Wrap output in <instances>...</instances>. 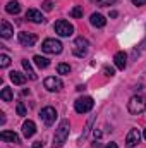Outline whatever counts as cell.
Masks as SVG:
<instances>
[{"label":"cell","mask_w":146,"mask_h":148,"mask_svg":"<svg viewBox=\"0 0 146 148\" xmlns=\"http://www.w3.org/2000/svg\"><path fill=\"white\" fill-rule=\"evenodd\" d=\"M35 133H36V124L33 121H26L23 124V134H24V138H31Z\"/></svg>","instance_id":"4fadbf2b"},{"label":"cell","mask_w":146,"mask_h":148,"mask_svg":"<svg viewBox=\"0 0 146 148\" xmlns=\"http://www.w3.org/2000/svg\"><path fill=\"white\" fill-rule=\"evenodd\" d=\"M33 60H35V64H36L40 69H46V67L50 66V60H48L46 57H41V55H35Z\"/></svg>","instance_id":"d6986e66"},{"label":"cell","mask_w":146,"mask_h":148,"mask_svg":"<svg viewBox=\"0 0 146 148\" xmlns=\"http://www.w3.org/2000/svg\"><path fill=\"white\" fill-rule=\"evenodd\" d=\"M113 62H115V67L117 69L124 71L126 66H127V55H126V52H117L113 55Z\"/></svg>","instance_id":"8fae6325"},{"label":"cell","mask_w":146,"mask_h":148,"mask_svg":"<svg viewBox=\"0 0 146 148\" xmlns=\"http://www.w3.org/2000/svg\"><path fill=\"white\" fill-rule=\"evenodd\" d=\"M9 64H10V57L2 53L0 55V67H9Z\"/></svg>","instance_id":"603a6c76"},{"label":"cell","mask_w":146,"mask_h":148,"mask_svg":"<svg viewBox=\"0 0 146 148\" xmlns=\"http://www.w3.org/2000/svg\"><path fill=\"white\" fill-rule=\"evenodd\" d=\"M96 2V5H100V7H107V5H113L117 0H95Z\"/></svg>","instance_id":"d4e9b609"},{"label":"cell","mask_w":146,"mask_h":148,"mask_svg":"<svg viewBox=\"0 0 146 148\" xmlns=\"http://www.w3.org/2000/svg\"><path fill=\"white\" fill-rule=\"evenodd\" d=\"M41 50L45 52V53H60L62 52V43L59 41V40H55V38H46L43 43H41Z\"/></svg>","instance_id":"7a4b0ae2"},{"label":"cell","mask_w":146,"mask_h":148,"mask_svg":"<svg viewBox=\"0 0 146 148\" xmlns=\"http://www.w3.org/2000/svg\"><path fill=\"white\" fill-rule=\"evenodd\" d=\"M132 3L136 7H141V5H146V0H132Z\"/></svg>","instance_id":"f1b7e54d"},{"label":"cell","mask_w":146,"mask_h":148,"mask_svg":"<svg viewBox=\"0 0 146 148\" xmlns=\"http://www.w3.org/2000/svg\"><path fill=\"white\" fill-rule=\"evenodd\" d=\"M17 40H19V43L21 45H24V47H33L35 43H36V35H33V33H26V31H21L19 35H17Z\"/></svg>","instance_id":"9c48e42d"},{"label":"cell","mask_w":146,"mask_h":148,"mask_svg":"<svg viewBox=\"0 0 146 148\" xmlns=\"http://www.w3.org/2000/svg\"><path fill=\"white\" fill-rule=\"evenodd\" d=\"M145 107H146V102L141 95L132 97L129 100V103H127V110L131 112V114H141V112L145 110Z\"/></svg>","instance_id":"277c9868"},{"label":"cell","mask_w":146,"mask_h":148,"mask_svg":"<svg viewBox=\"0 0 146 148\" xmlns=\"http://www.w3.org/2000/svg\"><path fill=\"white\" fill-rule=\"evenodd\" d=\"M117 16H119L117 10H112V12H110V17H117Z\"/></svg>","instance_id":"836d02e7"},{"label":"cell","mask_w":146,"mask_h":148,"mask_svg":"<svg viewBox=\"0 0 146 148\" xmlns=\"http://www.w3.org/2000/svg\"><path fill=\"white\" fill-rule=\"evenodd\" d=\"M93 105H95V102H93L91 97H81V98H77V100L74 102V109H76L77 114H86V112H89L93 109Z\"/></svg>","instance_id":"3957f363"},{"label":"cell","mask_w":146,"mask_h":148,"mask_svg":"<svg viewBox=\"0 0 146 148\" xmlns=\"http://www.w3.org/2000/svg\"><path fill=\"white\" fill-rule=\"evenodd\" d=\"M26 79H28V76L26 74H21V73H17V71H12L10 73V81L14 83V84H24L26 83Z\"/></svg>","instance_id":"2e32d148"},{"label":"cell","mask_w":146,"mask_h":148,"mask_svg":"<svg viewBox=\"0 0 146 148\" xmlns=\"http://www.w3.org/2000/svg\"><path fill=\"white\" fill-rule=\"evenodd\" d=\"M88 47H89V43H88V40L83 36H77L76 40H74V55L76 57H84L86 53H88Z\"/></svg>","instance_id":"8992f818"},{"label":"cell","mask_w":146,"mask_h":148,"mask_svg":"<svg viewBox=\"0 0 146 148\" xmlns=\"http://www.w3.org/2000/svg\"><path fill=\"white\" fill-rule=\"evenodd\" d=\"M91 24L95 28H103L107 24V19L102 16V14H91Z\"/></svg>","instance_id":"e0dca14e"},{"label":"cell","mask_w":146,"mask_h":148,"mask_svg":"<svg viewBox=\"0 0 146 148\" xmlns=\"http://www.w3.org/2000/svg\"><path fill=\"white\" fill-rule=\"evenodd\" d=\"M5 10H7L9 14H19V12H21V5H19V2L12 0V2H9V3L5 5Z\"/></svg>","instance_id":"ac0fdd59"},{"label":"cell","mask_w":146,"mask_h":148,"mask_svg":"<svg viewBox=\"0 0 146 148\" xmlns=\"http://www.w3.org/2000/svg\"><path fill=\"white\" fill-rule=\"evenodd\" d=\"M23 67H24V71L28 73L29 79H36V74H35V71H33V67H31L29 60H23Z\"/></svg>","instance_id":"ffe728a7"},{"label":"cell","mask_w":146,"mask_h":148,"mask_svg":"<svg viewBox=\"0 0 146 148\" xmlns=\"http://www.w3.org/2000/svg\"><path fill=\"white\" fill-rule=\"evenodd\" d=\"M55 33L59 35V36H71L74 33V26L69 23V21H64V19H60V21H57L55 23Z\"/></svg>","instance_id":"5b68a950"},{"label":"cell","mask_w":146,"mask_h":148,"mask_svg":"<svg viewBox=\"0 0 146 148\" xmlns=\"http://www.w3.org/2000/svg\"><path fill=\"white\" fill-rule=\"evenodd\" d=\"M69 133H71V124L67 119L60 121L59 127L55 129V136H53V148H59L65 143V140L69 138Z\"/></svg>","instance_id":"6da1fadb"},{"label":"cell","mask_w":146,"mask_h":148,"mask_svg":"<svg viewBox=\"0 0 146 148\" xmlns=\"http://www.w3.org/2000/svg\"><path fill=\"white\" fill-rule=\"evenodd\" d=\"M71 17H83V7H74L71 9Z\"/></svg>","instance_id":"cb8c5ba5"},{"label":"cell","mask_w":146,"mask_h":148,"mask_svg":"<svg viewBox=\"0 0 146 148\" xmlns=\"http://www.w3.org/2000/svg\"><path fill=\"white\" fill-rule=\"evenodd\" d=\"M41 7H43L45 10H52V9H53V3H52L50 0H45V2L41 3Z\"/></svg>","instance_id":"83f0119b"},{"label":"cell","mask_w":146,"mask_h":148,"mask_svg":"<svg viewBox=\"0 0 146 148\" xmlns=\"http://www.w3.org/2000/svg\"><path fill=\"white\" fill-rule=\"evenodd\" d=\"M16 110H17V115H26V107H24V103H23V102H19V103H17Z\"/></svg>","instance_id":"484cf974"},{"label":"cell","mask_w":146,"mask_h":148,"mask_svg":"<svg viewBox=\"0 0 146 148\" xmlns=\"http://www.w3.org/2000/svg\"><path fill=\"white\" fill-rule=\"evenodd\" d=\"M91 148H102V143H98V141H95V143L91 145Z\"/></svg>","instance_id":"4dcf8cb0"},{"label":"cell","mask_w":146,"mask_h":148,"mask_svg":"<svg viewBox=\"0 0 146 148\" xmlns=\"http://www.w3.org/2000/svg\"><path fill=\"white\" fill-rule=\"evenodd\" d=\"M103 74H105L107 77H112V76L115 74V71H113V67H108V66H105V67H103Z\"/></svg>","instance_id":"4316f807"},{"label":"cell","mask_w":146,"mask_h":148,"mask_svg":"<svg viewBox=\"0 0 146 148\" xmlns=\"http://www.w3.org/2000/svg\"><path fill=\"white\" fill-rule=\"evenodd\" d=\"M40 117H41V121L46 126H52L55 122V119H57V110L53 107H45V109H41V112H40Z\"/></svg>","instance_id":"52a82bcc"},{"label":"cell","mask_w":146,"mask_h":148,"mask_svg":"<svg viewBox=\"0 0 146 148\" xmlns=\"http://www.w3.org/2000/svg\"><path fill=\"white\" fill-rule=\"evenodd\" d=\"M143 136H145V140H146V129H145V133H143Z\"/></svg>","instance_id":"e575fe53"},{"label":"cell","mask_w":146,"mask_h":148,"mask_svg":"<svg viewBox=\"0 0 146 148\" xmlns=\"http://www.w3.org/2000/svg\"><path fill=\"white\" fill-rule=\"evenodd\" d=\"M26 19H29L31 23H36V24H40V23L45 21V19H43V14H41L40 10H36V9H28V12H26Z\"/></svg>","instance_id":"7c38bea8"},{"label":"cell","mask_w":146,"mask_h":148,"mask_svg":"<svg viewBox=\"0 0 146 148\" xmlns=\"http://www.w3.org/2000/svg\"><path fill=\"white\" fill-rule=\"evenodd\" d=\"M105 148H119V147H117V143H108Z\"/></svg>","instance_id":"1f68e13d"},{"label":"cell","mask_w":146,"mask_h":148,"mask_svg":"<svg viewBox=\"0 0 146 148\" xmlns=\"http://www.w3.org/2000/svg\"><path fill=\"white\" fill-rule=\"evenodd\" d=\"M0 138H2L3 141H9V143H19V141H21L19 136H17L14 131H2V133H0Z\"/></svg>","instance_id":"5bb4252c"},{"label":"cell","mask_w":146,"mask_h":148,"mask_svg":"<svg viewBox=\"0 0 146 148\" xmlns=\"http://www.w3.org/2000/svg\"><path fill=\"white\" fill-rule=\"evenodd\" d=\"M33 148H43V143L41 141H36V143H33Z\"/></svg>","instance_id":"f546056e"},{"label":"cell","mask_w":146,"mask_h":148,"mask_svg":"<svg viewBox=\"0 0 146 148\" xmlns=\"http://www.w3.org/2000/svg\"><path fill=\"white\" fill-rule=\"evenodd\" d=\"M139 140H141V133H139L138 129H131L129 134H127V138H126V147L127 148L136 147V145L139 143Z\"/></svg>","instance_id":"30bf717a"},{"label":"cell","mask_w":146,"mask_h":148,"mask_svg":"<svg viewBox=\"0 0 146 148\" xmlns=\"http://www.w3.org/2000/svg\"><path fill=\"white\" fill-rule=\"evenodd\" d=\"M3 115H5V114L2 112V114H0V124H3V122H5V117H3Z\"/></svg>","instance_id":"d6a6232c"},{"label":"cell","mask_w":146,"mask_h":148,"mask_svg":"<svg viewBox=\"0 0 146 148\" xmlns=\"http://www.w3.org/2000/svg\"><path fill=\"white\" fill-rule=\"evenodd\" d=\"M43 84H45V88L48 91H60L62 86H64V83L60 81V77H55V76H48Z\"/></svg>","instance_id":"ba28073f"},{"label":"cell","mask_w":146,"mask_h":148,"mask_svg":"<svg viewBox=\"0 0 146 148\" xmlns=\"http://www.w3.org/2000/svg\"><path fill=\"white\" fill-rule=\"evenodd\" d=\"M57 73L59 74H69L71 73V66L69 64H59L57 66Z\"/></svg>","instance_id":"7402d4cb"},{"label":"cell","mask_w":146,"mask_h":148,"mask_svg":"<svg viewBox=\"0 0 146 148\" xmlns=\"http://www.w3.org/2000/svg\"><path fill=\"white\" fill-rule=\"evenodd\" d=\"M12 33H14V28L7 21H2L0 23V35H2V38H10Z\"/></svg>","instance_id":"9a60e30c"},{"label":"cell","mask_w":146,"mask_h":148,"mask_svg":"<svg viewBox=\"0 0 146 148\" xmlns=\"http://www.w3.org/2000/svg\"><path fill=\"white\" fill-rule=\"evenodd\" d=\"M0 98H2L3 102H10V100L14 98L12 90H10V88H3V90H2V93H0Z\"/></svg>","instance_id":"44dd1931"}]
</instances>
